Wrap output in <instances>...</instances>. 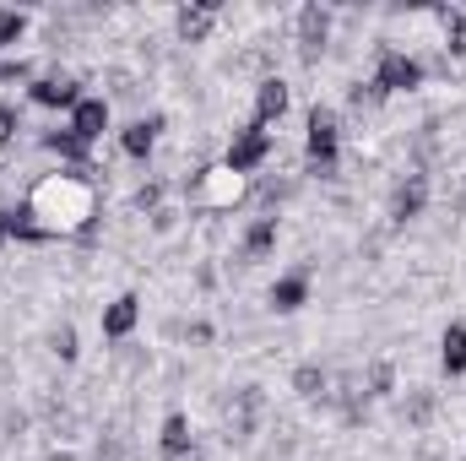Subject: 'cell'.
Segmentation results:
<instances>
[{
    "label": "cell",
    "instance_id": "14",
    "mask_svg": "<svg viewBox=\"0 0 466 461\" xmlns=\"http://www.w3.org/2000/svg\"><path fill=\"white\" fill-rule=\"evenodd\" d=\"M157 451H163V456H174V461L196 456V429H190V418H185V413H168V418H163V429H157Z\"/></svg>",
    "mask_w": 466,
    "mask_h": 461
},
{
    "label": "cell",
    "instance_id": "17",
    "mask_svg": "<svg viewBox=\"0 0 466 461\" xmlns=\"http://www.w3.org/2000/svg\"><path fill=\"white\" fill-rule=\"evenodd\" d=\"M277 212H266V218H255V223H249V229H244V239H238V255H244V261H266V255H271V250H277Z\"/></svg>",
    "mask_w": 466,
    "mask_h": 461
},
{
    "label": "cell",
    "instance_id": "21",
    "mask_svg": "<svg viewBox=\"0 0 466 461\" xmlns=\"http://www.w3.org/2000/svg\"><path fill=\"white\" fill-rule=\"evenodd\" d=\"M440 27H445V49L466 60V11H440Z\"/></svg>",
    "mask_w": 466,
    "mask_h": 461
},
{
    "label": "cell",
    "instance_id": "25",
    "mask_svg": "<svg viewBox=\"0 0 466 461\" xmlns=\"http://www.w3.org/2000/svg\"><path fill=\"white\" fill-rule=\"evenodd\" d=\"M22 33H27V16H22V11H11V5H0V49H5V44H16Z\"/></svg>",
    "mask_w": 466,
    "mask_h": 461
},
{
    "label": "cell",
    "instance_id": "7",
    "mask_svg": "<svg viewBox=\"0 0 466 461\" xmlns=\"http://www.w3.org/2000/svg\"><path fill=\"white\" fill-rule=\"evenodd\" d=\"M429 196H434V190H429V174H418V169H412V174L390 190V223H396V229L418 223V218L429 212Z\"/></svg>",
    "mask_w": 466,
    "mask_h": 461
},
{
    "label": "cell",
    "instance_id": "26",
    "mask_svg": "<svg viewBox=\"0 0 466 461\" xmlns=\"http://www.w3.org/2000/svg\"><path fill=\"white\" fill-rule=\"evenodd\" d=\"M396 391V369L390 364H369V396H390Z\"/></svg>",
    "mask_w": 466,
    "mask_h": 461
},
{
    "label": "cell",
    "instance_id": "10",
    "mask_svg": "<svg viewBox=\"0 0 466 461\" xmlns=\"http://www.w3.org/2000/svg\"><path fill=\"white\" fill-rule=\"evenodd\" d=\"M109 119H115V109H109V98H82V104L71 109V119H66V125H71V130H76V136H82V141L93 147V141H104Z\"/></svg>",
    "mask_w": 466,
    "mask_h": 461
},
{
    "label": "cell",
    "instance_id": "5",
    "mask_svg": "<svg viewBox=\"0 0 466 461\" xmlns=\"http://www.w3.org/2000/svg\"><path fill=\"white\" fill-rule=\"evenodd\" d=\"M266 158H271V130H260V125L249 119L244 130H233L228 152H223V169H233L238 179H249V174H255Z\"/></svg>",
    "mask_w": 466,
    "mask_h": 461
},
{
    "label": "cell",
    "instance_id": "18",
    "mask_svg": "<svg viewBox=\"0 0 466 461\" xmlns=\"http://www.w3.org/2000/svg\"><path fill=\"white\" fill-rule=\"evenodd\" d=\"M136 321H141V299H136V293H119L115 304L104 310V337H109V343H125V337L136 332Z\"/></svg>",
    "mask_w": 466,
    "mask_h": 461
},
{
    "label": "cell",
    "instance_id": "15",
    "mask_svg": "<svg viewBox=\"0 0 466 461\" xmlns=\"http://www.w3.org/2000/svg\"><path fill=\"white\" fill-rule=\"evenodd\" d=\"M266 299H271V310H277V315L304 310V304H309V271H288V277H277Z\"/></svg>",
    "mask_w": 466,
    "mask_h": 461
},
{
    "label": "cell",
    "instance_id": "13",
    "mask_svg": "<svg viewBox=\"0 0 466 461\" xmlns=\"http://www.w3.org/2000/svg\"><path fill=\"white\" fill-rule=\"evenodd\" d=\"M163 115H141L130 119L125 130H119V147H125V158H152V147H157V136H163Z\"/></svg>",
    "mask_w": 466,
    "mask_h": 461
},
{
    "label": "cell",
    "instance_id": "2",
    "mask_svg": "<svg viewBox=\"0 0 466 461\" xmlns=\"http://www.w3.org/2000/svg\"><path fill=\"white\" fill-rule=\"evenodd\" d=\"M304 158H309V174L320 179H337V158H342V115L331 104H315L304 115Z\"/></svg>",
    "mask_w": 466,
    "mask_h": 461
},
{
    "label": "cell",
    "instance_id": "31",
    "mask_svg": "<svg viewBox=\"0 0 466 461\" xmlns=\"http://www.w3.org/2000/svg\"><path fill=\"white\" fill-rule=\"evenodd\" d=\"M49 461H71V456H49Z\"/></svg>",
    "mask_w": 466,
    "mask_h": 461
},
{
    "label": "cell",
    "instance_id": "11",
    "mask_svg": "<svg viewBox=\"0 0 466 461\" xmlns=\"http://www.w3.org/2000/svg\"><path fill=\"white\" fill-rule=\"evenodd\" d=\"M212 27H218V5H212V0H201V5H179V11H174V33H179L185 44H207Z\"/></svg>",
    "mask_w": 466,
    "mask_h": 461
},
{
    "label": "cell",
    "instance_id": "23",
    "mask_svg": "<svg viewBox=\"0 0 466 461\" xmlns=\"http://www.w3.org/2000/svg\"><path fill=\"white\" fill-rule=\"evenodd\" d=\"M49 347H55V358H60V364H76V353H82V347H76V326H71V321H66V326H55V332H49Z\"/></svg>",
    "mask_w": 466,
    "mask_h": 461
},
{
    "label": "cell",
    "instance_id": "16",
    "mask_svg": "<svg viewBox=\"0 0 466 461\" xmlns=\"http://www.w3.org/2000/svg\"><path fill=\"white\" fill-rule=\"evenodd\" d=\"M260 424V385H244L233 396V413H228V440H249Z\"/></svg>",
    "mask_w": 466,
    "mask_h": 461
},
{
    "label": "cell",
    "instance_id": "1",
    "mask_svg": "<svg viewBox=\"0 0 466 461\" xmlns=\"http://www.w3.org/2000/svg\"><path fill=\"white\" fill-rule=\"evenodd\" d=\"M93 174H98L93 163H76V169H55V174H44V179L33 185L27 207H33V218L55 233V239H60V233H82L87 223H98Z\"/></svg>",
    "mask_w": 466,
    "mask_h": 461
},
{
    "label": "cell",
    "instance_id": "30",
    "mask_svg": "<svg viewBox=\"0 0 466 461\" xmlns=\"http://www.w3.org/2000/svg\"><path fill=\"white\" fill-rule=\"evenodd\" d=\"M0 244H5V207H0Z\"/></svg>",
    "mask_w": 466,
    "mask_h": 461
},
{
    "label": "cell",
    "instance_id": "9",
    "mask_svg": "<svg viewBox=\"0 0 466 461\" xmlns=\"http://www.w3.org/2000/svg\"><path fill=\"white\" fill-rule=\"evenodd\" d=\"M288 104H293V87H288L282 77H260V82H255V125H260V130H271L277 119L288 115Z\"/></svg>",
    "mask_w": 466,
    "mask_h": 461
},
{
    "label": "cell",
    "instance_id": "20",
    "mask_svg": "<svg viewBox=\"0 0 466 461\" xmlns=\"http://www.w3.org/2000/svg\"><path fill=\"white\" fill-rule=\"evenodd\" d=\"M293 391H299L304 402H315V396H331V374H326L320 364H299V369H293Z\"/></svg>",
    "mask_w": 466,
    "mask_h": 461
},
{
    "label": "cell",
    "instance_id": "12",
    "mask_svg": "<svg viewBox=\"0 0 466 461\" xmlns=\"http://www.w3.org/2000/svg\"><path fill=\"white\" fill-rule=\"evenodd\" d=\"M38 147H44V152H55V158L66 163V169L87 163V152H93V147H87V141H82V136H76L71 125H49V130H38Z\"/></svg>",
    "mask_w": 466,
    "mask_h": 461
},
{
    "label": "cell",
    "instance_id": "29",
    "mask_svg": "<svg viewBox=\"0 0 466 461\" xmlns=\"http://www.w3.org/2000/svg\"><path fill=\"white\" fill-rule=\"evenodd\" d=\"M16 77H33V66L27 60H5L0 66V82H16Z\"/></svg>",
    "mask_w": 466,
    "mask_h": 461
},
{
    "label": "cell",
    "instance_id": "4",
    "mask_svg": "<svg viewBox=\"0 0 466 461\" xmlns=\"http://www.w3.org/2000/svg\"><path fill=\"white\" fill-rule=\"evenodd\" d=\"M190 185H196V196H201L212 212H233V207L244 201V190H249V185H244L233 169H223V163H212V169H196V174L185 179V190H190Z\"/></svg>",
    "mask_w": 466,
    "mask_h": 461
},
{
    "label": "cell",
    "instance_id": "6",
    "mask_svg": "<svg viewBox=\"0 0 466 461\" xmlns=\"http://www.w3.org/2000/svg\"><path fill=\"white\" fill-rule=\"evenodd\" d=\"M27 98H33L38 109H76L87 93H82V82H76L71 71H44V77L27 82Z\"/></svg>",
    "mask_w": 466,
    "mask_h": 461
},
{
    "label": "cell",
    "instance_id": "32",
    "mask_svg": "<svg viewBox=\"0 0 466 461\" xmlns=\"http://www.w3.org/2000/svg\"><path fill=\"white\" fill-rule=\"evenodd\" d=\"M185 461H201V456H185Z\"/></svg>",
    "mask_w": 466,
    "mask_h": 461
},
{
    "label": "cell",
    "instance_id": "19",
    "mask_svg": "<svg viewBox=\"0 0 466 461\" xmlns=\"http://www.w3.org/2000/svg\"><path fill=\"white\" fill-rule=\"evenodd\" d=\"M440 369H445L451 380H461L466 374V326L461 321H451L445 337H440Z\"/></svg>",
    "mask_w": 466,
    "mask_h": 461
},
{
    "label": "cell",
    "instance_id": "27",
    "mask_svg": "<svg viewBox=\"0 0 466 461\" xmlns=\"http://www.w3.org/2000/svg\"><path fill=\"white\" fill-rule=\"evenodd\" d=\"M348 104H352V109H374V104H385V93H380L374 82H352Z\"/></svg>",
    "mask_w": 466,
    "mask_h": 461
},
{
    "label": "cell",
    "instance_id": "3",
    "mask_svg": "<svg viewBox=\"0 0 466 461\" xmlns=\"http://www.w3.org/2000/svg\"><path fill=\"white\" fill-rule=\"evenodd\" d=\"M423 77H429V71H423V60H418V55H407V49H380V60H374V77H369V82L390 98V93H418V87H423Z\"/></svg>",
    "mask_w": 466,
    "mask_h": 461
},
{
    "label": "cell",
    "instance_id": "24",
    "mask_svg": "<svg viewBox=\"0 0 466 461\" xmlns=\"http://www.w3.org/2000/svg\"><path fill=\"white\" fill-rule=\"evenodd\" d=\"M163 196H168V185H163V179H147V185H141V190H136V196H130V207H136V212H147V218H152V212H157V207H163Z\"/></svg>",
    "mask_w": 466,
    "mask_h": 461
},
{
    "label": "cell",
    "instance_id": "28",
    "mask_svg": "<svg viewBox=\"0 0 466 461\" xmlns=\"http://www.w3.org/2000/svg\"><path fill=\"white\" fill-rule=\"evenodd\" d=\"M16 130H22V115H16V104H0V147H5V141H16Z\"/></svg>",
    "mask_w": 466,
    "mask_h": 461
},
{
    "label": "cell",
    "instance_id": "8",
    "mask_svg": "<svg viewBox=\"0 0 466 461\" xmlns=\"http://www.w3.org/2000/svg\"><path fill=\"white\" fill-rule=\"evenodd\" d=\"M326 44H331V11L309 0V5L299 11V60L315 66V60L326 55Z\"/></svg>",
    "mask_w": 466,
    "mask_h": 461
},
{
    "label": "cell",
    "instance_id": "22",
    "mask_svg": "<svg viewBox=\"0 0 466 461\" xmlns=\"http://www.w3.org/2000/svg\"><path fill=\"white\" fill-rule=\"evenodd\" d=\"M429 418H434V391H429V385H418V391L407 396V424H412V429H423Z\"/></svg>",
    "mask_w": 466,
    "mask_h": 461
}]
</instances>
